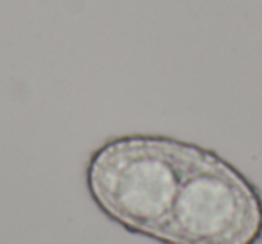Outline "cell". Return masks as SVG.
Returning <instances> with one entry per match:
<instances>
[{"instance_id": "cell-2", "label": "cell", "mask_w": 262, "mask_h": 244, "mask_svg": "<svg viewBox=\"0 0 262 244\" xmlns=\"http://www.w3.org/2000/svg\"><path fill=\"white\" fill-rule=\"evenodd\" d=\"M260 240V190L217 153L196 146L157 242L258 244Z\"/></svg>"}, {"instance_id": "cell-1", "label": "cell", "mask_w": 262, "mask_h": 244, "mask_svg": "<svg viewBox=\"0 0 262 244\" xmlns=\"http://www.w3.org/2000/svg\"><path fill=\"white\" fill-rule=\"evenodd\" d=\"M196 144L160 135L108 139L90 154L86 189L126 232L157 240L174 205Z\"/></svg>"}]
</instances>
